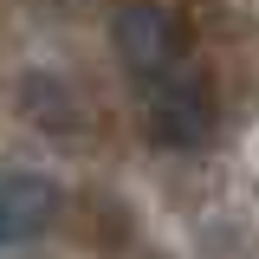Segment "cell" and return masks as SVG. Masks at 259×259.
Here are the masks:
<instances>
[{
	"label": "cell",
	"mask_w": 259,
	"mask_h": 259,
	"mask_svg": "<svg viewBox=\"0 0 259 259\" xmlns=\"http://www.w3.org/2000/svg\"><path fill=\"white\" fill-rule=\"evenodd\" d=\"M110 39H117V59H123L143 84L168 78V71L182 65V52H188V32H182V20H175L162 0H130V7H117Z\"/></svg>",
	"instance_id": "1"
},
{
	"label": "cell",
	"mask_w": 259,
	"mask_h": 259,
	"mask_svg": "<svg viewBox=\"0 0 259 259\" xmlns=\"http://www.w3.org/2000/svg\"><path fill=\"white\" fill-rule=\"evenodd\" d=\"M149 130L168 149H201L214 136V97H207V84H194V78H156V91H149Z\"/></svg>",
	"instance_id": "2"
},
{
	"label": "cell",
	"mask_w": 259,
	"mask_h": 259,
	"mask_svg": "<svg viewBox=\"0 0 259 259\" xmlns=\"http://www.w3.org/2000/svg\"><path fill=\"white\" fill-rule=\"evenodd\" d=\"M59 188L46 175H0V246H32L52 227Z\"/></svg>",
	"instance_id": "3"
}]
</instances>
